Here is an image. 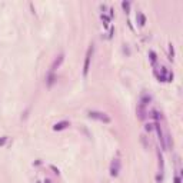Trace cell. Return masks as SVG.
<instances>
[{
    "label": "cell",
    "instance_id": "cell-1",
    "mask_svg": "<svg viewBox=\"0 0 183 183\" xmlns=\"http://www.w3.org/2000/svg\"><path fill=\"white\" fill-rule=\"evenodd\" d=\"M93 52H95V47H93V44H90L89 49H87V52H86V56H84V63H83V77H86V76L89 74V69H90V62H92Z\"/></svg>",
    "mask_w": 183,
    "mask_h": 183
},
{
    "label": "cell",
    "instance_id": "cell-2",
    "mask_svg": "<svg viewBox=\"0 0 183 183\" xmlns=\"http://www.w3.org/2000/svg\"><path fill=\"white\" fill-rule=\"evenodd\" d=\"M87 114H89V117H90V119H95V120H99V122H103V123H110V122H112V119H110L106 113H103V112L90 110Z\"/></svg>",
    "mask_w": 183,
    "mask_h": 183
},
{
    "label": "cell",
    "instance_id": "cell-3",
    "mask_svg": "<svg viewBox=\"0 0 183 183\" xmlns=\"http://www.w3.org/2000/svg\"><path fill=\"white\" fill-rule=\"evenodd\" d=\"M120 169H122V162L119 157L113 159L112 163H110V176L112 178H117L119 173H120Z\"/></svg>",
    "mask_w": 183,
    "mask_h": 183
},
{
    "label": "cell",
    "instance_id": "cell-4",
    "mask_svg": "<svg viewBox=\"0 0 183 183\" xmlns=\"http://www.w3.org/2000/svg\"><path fill=\"white\" fill-rule=\"evenodd\" d=\"M65 62V53H60V54H57L56 56V59L53 60V63H52V67H50V73H54L60 66H62V63Z\"/></svg>",
    "mask_w": 183,
    "mask_h": 183
},
{
    "label": "cell",
    "instance_id": "cell-5",
    "mask_svg": "<svg viewBox=\"0 0 183 183\" xmlns=\"http://www.w3.org/2000/svg\"><path fill=\"white\" fill-rule=\"evenodd\" d=\"M69 126H70L69 120H62V122H57V123L53 126V130H54V132H60V130H65V129H67Z\"/></svg>",
    "mask_w": 183,
    "mask_h": 183
},
{
    "label": "cell",
    "instance_id": "cell-6",
    "mask_svg": "<svg viewBox=\"0 0 183 183\" xmlns=\"http://www.w3.org/2000/svg\"><path fill=\"white\" fill-rule=\"evenodd\" d=\"M136 113H137V117H139V120H145L147 116V112H146V106H143V105H137V110H136Z\"/></svg>",
    "mask_w": 183,
    "mask_h": 183
},
{
    "label": "cell",
    "instance_id": "cell-7",
    "mask_svg": "<svg viewBox=\"0 0 183 183\" xmlns=\"http://www.w3.org/2000/svg\"><path fill=\"white\" fill-rule=\"evenodd\" d=\"M150 102H152V96H150L147 92H143V93H142V96H140V100H139V103L147 107V105H149Z\"/></svg>",
    "mask_w": 183,
    "mask_h": 183
},
{
    "label": "cell",
    "instance_id": "cell-8",
    "mask_svg": "<svg viewBox=\"0 0 183 183\" xmlns=\"http://www.w3.org/2000/svg\"><path fill=\"white\" fill-rule=\"evenodd\" d=\"M56 74L54 73H49L47 74V77H46V86L47 87H52L53 84H54V82H56Z\"/></svg>",
    "mask_w": 183,
    "mask_h": 183
},
{
    "label": "cell",
    "instance_id": "cell-9",
    "mask_svg": "<svg viewBox=\"0 0 183 183\" xmlns=\"http://www.w3.org/2000/svg\"><path fill=\"white\" fill-rule=\"evenodd\" d=\"M136 19H137V22H139V26H140V27H143V26L146 24V16H145L143 13H137Z\"/></svg>",
    "mask_w": 183,
    "mask_h": 183
},
{
    "label": "cell",
    "instance_id": "cell-10",
    "mask_svg": "<svg viewBox=\"0 0 183 183\" xmlns=\"http://www.w3.org/2000/svg\"><path fill=\"white\" fill-rule=\"evenodd\" d=\"M122 7H123V10H124V13H129L130 12V1H122Z\"/></svg>",
    "mask_w": 183,
    "mask_h": 183
},
{
    "label": "cell",
    "instance_id": "cell-11",
    "mask_svg": "<svg viewBox=\"0 0 183 183\" xmlns=\"http://www.w3.org/2000/svg\"><path fill=\"white\" fill-rule=\"evenodd\" d=\"M173 57H175V47H173V44L170 43V44H169V59L173 60Z\"/></svg>",
    "mask_w": 183,
    "mask_h": 183
},
{
    "label": "cell",
    "instance_id": "cell-12",
    "mask_svg": "<svg viewBox=\"0 0 183 183\" xmlns=\"http://www.w3.org/2000/svg\"><path fill=\"white\" fill-rule=\"evenodd\" d=\"M149 57H150L152 65H154V63H156V60H157V57H156V53H154L153 50H150V52H149Z\"/></svg>",
    "mask_w": 183,
    "mask_h": 183
},
{
    "label": "cell",
    "instance_id": "cell-13",
    "mask_svg": "<svg viewBox=\"0 0 183 183\" xmlns=\"http://www.w3.org/2000/svg\"><path fill=\"white\" fill-rule=\"evenodd\" d=\"M153 119H154L156 122H159V120H160V113H159L157 110H153Z\"/></svg>",
    "mask_w": 183,
    "mask_h": 183
},
{
    "label": "cell",
    "instance_id": "cell-14",
    "mask_svg": "<svg viewBox=\"0 0 183 183\" xmlns=\"http://www.w3.org/2000/svg\"><path fill=\"white\" fill-rule=\"evenodd\" d=\"M153 129H154V124H153V123H147L146 126H145V130H146V132H152Z\"/></svg>",
    "mask_w": 183,
    "mask_h": 183
},
{
    "label": "cell",
    "instance_id": "cell-15",
    "mask_svg": "<svg viewBox=\"0 0 183 183\" xmlns=\"http://www.w3.org/2000/svg\"><path fill=\"white\" fill-rule=\"evenodd\" d=\"M7 140H9V136H3V137H0V146H4Z\"/></svg>",
    "mask_w": 183,
    "mask_h": 183
},
{
    "label": "cell",
    "instance_id": "cell-16",
    "mask_svg": "<svg viewBox=\"0 0 183 183\" xmlns=\"http://www.w3.org/2000/svg\"><path fill=\"white\" fill-rule=\"evenodd\" d=\"M50 169H52V170H53L56 175H60V172H59V169H57L56 166H53V165H52V166H50Z\"/></svg>",
    "mask_w": 183,
    "mask_h": 183
},
{
    "label": "cell",
    "instance_id": "cell-17",
    "mask_svg": "<svg viewBox=\"0 0 183 183\" xmlns=\"http://www.w3.org/2000/svg\"><path fill=\"white\" fill-rule=\"evenodd\" d=\"M175 183H180V178H179V176L175 178Z\"/></svg>",
    "mask_w": 183,
    "mask_h": 183
},
{
    "label": "cell",
    "instance_id": "cell-18",
    "mask_svg": "<svg viewBox=\"0 0 183 183\" xmlns=\"http://www.w3.org/2000/svg\"><path fill=\"white\" fill-rule=\"evenodd\" d=\"M44 183H52V180H49V179H46V182Z\"/></svg>",
    "mask_w": 183,
    "mask_h": 183
},
{
    "label": "cell",
    "instance_id": "cell-19",
    "mask_svg": "<svg viewBox=\"0 0 183 183\" xmlns=\"http://www.w3.org/2000/svg\"><path fill=\"white\" fill-rule=\"evenodd\" d=\"M37 183H40V182H37Z\"/></svg>",
    "mask_w": 183,
    "mask_h": 183
}]
</instances>
